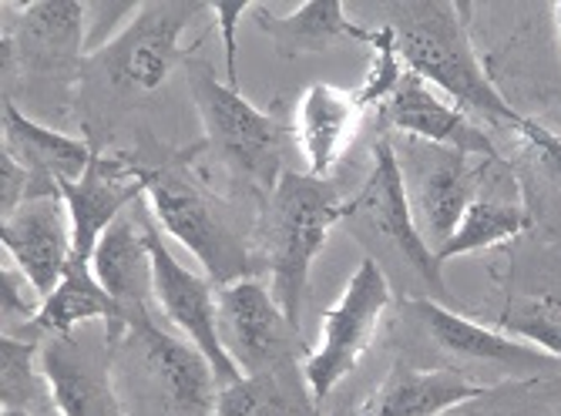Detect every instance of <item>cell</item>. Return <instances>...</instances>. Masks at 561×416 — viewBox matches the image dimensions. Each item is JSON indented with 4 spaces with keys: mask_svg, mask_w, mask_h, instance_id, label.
Here are the masks:
<instances>
[{
    "mask_svg": "<svg viewBox=\"0 0 561 416\" xmlns=\"http://www.w3.org/2000/svg\"><path fill=\"white\" fill-rule=\"evenodd\" d=\"M383 115L397 131L414 135L434 148L457 151V154H478L484 162H501L491 135L465 108L444 101L427 81H421L411 71L400 78L397 91L387 97Z\"/></svg>",
    "mask_w": 561,
    "mask_h": 416,
    "instance_id": "14",
    "label": "cell"
},
{
    "mask_svg": "<svg viewBox=\"0 0 561 416\" xmlns=\"http://www.w3.org/2000/svg\"><path fill=\"white\" fill-rule=\"evenodd\" d=\"M260 31L283 50L286 58L310 55L333 41H360L374 44L377 27H364L346 18V8L340 0H310V4L296 8L293 14H273L266 8L252 11Z\"/></svg>",
    "mask_w": 561,
    "mask_h": 416,
    "instance_id": "22",
    "label": "cell"
},
{
    "mask_svg": "<svg viewBox=\"0 0 561 416\" xmlns=\"http://www.w3.org/2000/svg\"><path fill=\"white\" fill-rule=\"evenodd\" d=\"M390 305V282L374 258H360L346 289L327 309L320 343L302 359V386L313 403H323L360 362Z\"/></svg>",
    "mask_w": 561,
    "mask_h": 416,
    "instance_id": "6",
    "label": "cell"
},
{
    "mask_svg": "<svg viewBox=\"0 0 561 416\" xmlns=\"http://www.w3.org/2000/svg\"><path fill=\"white\" fill-rule=\"evenodd\" d=\"M501 333L525 339L561 362V299L541 292L531 302H515L497 316Z\"/></svg>",
    "mask_w": 561,
    "mask_h": 416,
    "instance_id": "27",
    "label": "cell"
},
{
    "mask_svg": "<svg viewBox=\"0 0 561 416\" xmlns=\"http://www.w3.org/2000/svg\"><path fill=\"white\" fill-rule=\"evenodd\" d=\"M41 370L58 416H128L115 383V343L108 333L44 336Z\"/></svg>",
    "mask_w": 561,
    "mask_h": 416,
    "instance_id": "9",
    "label": "cell"
},
{
    "mask_svg": "<svg viewBox=\"0 0 561 416\" xmlns=\"http://www.w3.org/2000/svg\"><path fill=\"white\" fill-rule=\"evenodd\" d=\"M531 229V216L525 205L512 201H497V198H474L468 205L465 219L457 222L450 239L437 249V263H450L457 255H471L494 249L501 242H512Z\"/></svg>",
    "mask_w": 561,
    "mask_h": 416,
    "instance_id": "24",
    "label": "cell"
},
{
    "mask_svg": "<svg viewBox=\"0 0 561 416\" xmlns=\"http://www.w3.org/2000/svg\"><path fill=\"white\" fill-rule=\"evenodd\" d=\"M260 4H249V0H216L209 4V11L219 21L222 31V47H226V81L232 88H239V41H236V27L245 14H252Z\"/></svg>",
    "mask_w": 561,
    "mask_h": 416,
    "instance_id": "29",
    "label": "cell"
},
{
    "mask_svg": "<svg viewBox=\"0 0 561 416\" xmlns=\"http://www.w3.org/2000/svg\"><path fill=\"white\" fill-rule=\"evenodd\" d=\"M411 309L424 323V330L434 336V343L447 353L494 362V367H504L515 377H541V373H551L561 367L554 356L541 353L538 346L507 336L501 330H488V326L461 316V312L440 305L437 299H411Z\"/></svg>",
    "mask_w": 561,
    "mask_h": 416,
    "instance_id": "16",
    "label": "cell"
},
{
    "mask_svg": "<svg viewBox=\"0 0 561 416\" xmlns=\"http://www.w3.org/2000/svg\"><path fill=\"white\" fill-rule=\"evenodd\" d=\"M188 91L219 159L245 182L273 192L283 178V128L206 61H188Z\"/></svg>",
    "mask_w": 561,
    "mask_h": 416,
    "instance_id": "5",
    "label": "cell"
},
{
    "mask_svg": "<svg viewBox=\"0 0 561 416\" xmlns=\"http://www.w3.org/2000/svg\"><path fill=\"white\" fill-rule=\"evenodd\" d=\"M471 201H474V172L468 169V154L437 148V159L431 162V169L417 185V205H414V216L424 219L434 252L450 239V232L465 219Z\"/></svg>",
    "mask_w": 561,
    "mask_h": 416,
    "instance_id": "23",
    "label": "cell"
},
{
    "mask_svg": "<svg viewBox=\"0 0 561 416\" xmlns=\"http://www.w3.org/2000/svg\"><path fill=\"white\" fill-rule=\"evenodd\" d=\"M148 192V165H138L125 154L94 151L91 165L81 178L61 182V198L68 205L71 235H75V258L91 263V255L128 205H135Z\"/></svg>",
    "mask_w": 561,
    "mask_h": 416,
    "instance_id": "12",
    "label": "cell"
},
{
    "mask_svg": "<svg viewBox=\"0 0 561 416\" xmlns=\"http://www.w3.org/2000/svg\"><path fill=\"white\" fill-rule=\"evenodd\" d=\"M548 296H554V299H561V292H548Z\"/></svg>",
    "mask_w": 561,
    "mask_h": 416,
    "instance_id": "34",
    "label": "cell"
},
{
    "mask_svg": "<svg viewBox=\"0 0 561 416\" xmlns=\"http://www.w3.org/2000/svg\"><path fill=\"white\" fill-rule=\"evenodd\" d=\"M299 390L289 377L256 373L219 386L216 416H299Z\"/></svg>",
    "mask_w": 561,
    "mask_h": 416,
    "instance_id": "25",
    "label": "cell"
},
{
    "mask_svg": "<svg viewBox=\"0 0 561 416\" xmlns=\"http://www.w3.org/2000/svg\"><path fill=\"white\" fill-rule=\"evenodd\" d=\"M525 145H531L538 151V159L548 162L558 175H561V135H554L551 128H545L541 122H535V128L522 138Z\"/></svg>",
    "mask_w": 561,
    "mask_h": 416,
    "instance_id": "32",
    "label": "cell"
},
{
    "mask_svg": "<svg viewBox=\"0 0 561 416\" xmlns=\"http://www.w3.org/2000/svg\"><path fill=\"white\" fill-rule=\"evenodd\" d=\"M202 11V0H145L105 47L91 50L84 65L115 88L159 91L182 65V34Z\"/></svg>",
    "mask_w": 561,
    "mask_h": 416,
    "instance_id": "7",
    "label": "cell"
},
{
    "mask_svg": "<svg viewBox=\"0 0 561 416\" xmlns=\"http://www.w3.org/2000/svg\"><path fill=\"white\" fill-rule=\"evenodd\" d=\"M0 242L37 296L47 299L75 263V235L61 192L21 201L11 216H4Z\"/></svg>",
    "mask_w": 561,
    "mask_h": 416,
    "instance_id": "13",
    "label": "cell"
},
{
    "mask_svg": "<svg viewBox=\"0 0 561 416\" xmlns=\"http://www.w3.org/2000/svg\"><path fill=\"white\" fill-rule=\"evenodd\" d=\"M91 269L118 302L125 330L156 320V263H151L148 222L141 226L135 219H118L101 235L91 255Z\"/></svg>",
    "mask_w": 561,
    "mask_h": 416,
    "instance_id": "15",
    "label": "cell"
},
{
    "mask_svg": "<svg viewBox=\"0 0 561 416\" xmlns=\"http://www.w3.org/2000/svg\"><path fill=\"white\" fill-rule=\"evenodd\" d=\"M350 212H360L403 258L411 269L427 282L434 296H444V266L437 263V252L417 226L414 201L407 195L403 172L397 162V151L390 141H377L374 148V169L364 188L350 198Z\"/></svg>",
    "mask_w": 561,
    "mask_h": 416,
    "instance_id": "11",
    "label": "cell"
},
{
    "mask_svg": "<svg viewBox=\"0 0 561 416\" xmlns=\"http://www.w3.org/2000/svg\"><path fill=\"white\" fill-rule=\"evenodd\" d=\"M554 27H558V37H561V0L554 4Z\"/></svg>",
    "mask_w": 561,
    "mask_h": 416,
    "instance_id": "33",
    "label": "cell"
},
{
    "mask_svg": "<svg viewBox=\"0 0 561 416\" xmlns=\"http://www.w3.org/2000/svg\"><path fill=\"white\" fill-rule=\"evenodd\" d=\"M11 31V27H8ZM14 50L37 68H61L88 47V4L81 0H37L21 8Z\"/></svg>",
    "mask_w": 561,
    "mask_h": 416,
    "instance_id": "21",
    "label": "cell"
},
{
    "mask_svg": "<svg viewBox=\"0 0 561 416\" xmlns=\"http://www.w3.org/2000/svg\"><path fill=\"white\" fill-rule=\"evenodd\" d=\"M115 383L128 416H216L213 362L156 320L128 326L115 343Z\"/></svg>",
    "mask_w": 561,
    "mask_h": 416,
    "instance_id": "2",
    "label": "cell"
},
{
    "mask_svg": "<svg viewBox=\"0 0 561 416\" xmlns=\"http://www.w3.org/2000/svg\"><path fill=\"white\" fill-rule=\"evenodd\" d=\"M350 212V201L310 172H283L270 192L266 208V263L270 289L283 305L286 320L299 330L306 289H310L313 263L323 252L330 229Z\"/></svg>",
    "mask_w": 561,
    "mask_h": 416,
    "instance_id": "3",
    "label": "cell"
},
{
    "mask_svg": "<svg viewBox=\"0 0 561 416\" xmlns=\"http://www.w3.org/2000/svg\"><path fill=\"white\" fill-rule=\"evenodd\" d=\"M47 396L41 346L31 339H18L4 333L0 339V403L4 409H27Z\"/></svg>",
    "mask_w": 561,
    "mask_h": 416,
    "instance_id": "26",
    "label": "cell"
},
{
    "mask_svg": "<svg viewBox=\"0 0 561 416\" xmlns=\"http://www.w3.org/2000/svg\"><path fill=\"white\" fill-rule=\"evenodd\" d=\"M4 148L27 169L34 195H55L61 182H75L91 165V145L84 138L55 131L31 115H24L14 101H4Z\"/></svg>",
    "mask_w": 561,
    "mask_h": 416,
    "instance_id": "19",
    "label": "cell"
},
{
    "mask_svg": "<svg viewBox=\"0 0 561 416\" xmlns=\"http://www.w3.org/2000/svg\"><path fill=\"white\" fill-rule=\"evenodd\" d=\"M216 302L222 346L242 377H293L299 330L286 320L273 289L256 279H239L232 286H222Z\"/></svg>",
    "mask_w": 561,
    "mask_h": 416,
    "instance_id": "8",
    "label": "cell"
},
{
    "mask_svg": "<svg viewBox=\"0 0 561 416\" xmlns=\"http://www.w3.org/2000/svg\"><path fill=\"white\" fill-rule=\"evenodd\" d=\"M148 242L151 263H156V309L175 326L179 336L195 343L198 353L213 362L219 386L239 380L242 373L219 336V289L206 276H198L179 263L156 222H148Z\"/></svg>",
    "mask_w": 561,
    "mask_h": 416,
    "instance_id": "10",
    "label": "cell"
},
{
    "mask_svg": "<svg viewBox=\"0 0 561 416\" xmlns=\"http://www.w3.org/2000/svg\"><path fill=\"white\" fill-rule=\"evenodd\" d=\"M34 195V182L27 169L14 159L8 148H0V212L11 216L21 201Z\"/></svg>",
    "mask_w": 561,
    "mask_h": 416,
    "instance_id": "31",
    "label": "cell"
},
{
    "mask_svg": "<svg viewBox=\"0 0 561 416\" xmlns=\"http://www.w3.org/2000/svg\"><path fill=\"white\" fill-rule=\"evenodd\" d=\"M41 296L37 289L24 279V273L18 266H4L0 273V309H4V320L21 316V320H34L41 309Z\"/></svg>",
    "mask_w": 561,
    "mask_h": 416,
    "instance_id": "30",
    "label": "cell"
},
{
    "mask_svg": "<svg viewBox=\"0 0 561 416\" xmlns=\"http://www.w3.org/2000/svg\"><path fill=\"white\" fill-rule=\"evenodd\" d=\"M374 61H370V74L367 81L356 88V97H360L364 108H383L387 97L397 91L400 78L407 74L400 65V55H397V37L390 31V24L377 27V37H374Z\"/></svg>",
    "mask_w": 561,
    "mask_h": 416,
    "instance_id": "28",
    "label": "cell"
},
{
    "mask_svg": "<svg viewBox=\"0 0 561 416\" xmlns=\"http://www.w3.org/2000/svg\"><path fill=\"white\" fill-rule=\"evenodd\" d=\"M364 115L367 108L360 104V97H356V91H346L327 81L306 88L299 94L296 122H293L296 141L306 159V172L313 178H330L340 154L353 141L356 128H360Z\"/></svg>",
    "mask_w": 561,
    "mask_h": 416,
    "instance_id": "17",
    "label": "cell"
},
{
    "mask_svg": "<svg viewBox=\"0 0 561 416\" xmlns=\"http://www.w3.org/2000/svg\"><path fill=\"white\" fill-rule=\"evenodd\" d=\"M390 31L397 37V55L407 65V71L421 81L440 88L457 108L468 115H484L504 128H512L518 138H525L535 125V118H525L507 101L481 68L465 11L444 0H414V4H393Z\"/></svg>",
    "mask_w": 561,
    "mask_h": 416,
    "instance_id": "1",
    "label": "cell"
},
{
    "mask_svg": "<svg viewBox=\"0 0 561 416\" xmlns=\"http://www.w3.org/2000/svg\"><path fill=\"white\" fill-rule=\"evenodd\" d=\"M88 323H105V333L112 343H118L125 333L118 302L98 282L91 263H78L75 258L65 279L55 286V292L41 302L37 316L31 320V330L37 336H68Z\"/></svg>",
    "mask_w": 561,
    "mask_h": 416,
    "instance_id": "20",
    "label": "cell"
},
{
    "mask_svg": "<svg viewBox=\"0 0 561 416\" xmlns=\"http://www.w3.org/2000/svg\"><path fill=\"white\" fill-rule=\"evenodd\" d=\"M488 393L491 386L474 383L461 370H424L397 362L390 377L360 403L356 416H444Z\"/></svg>",
    "mask_w": 561,
    "mask_h": 416,
    "instance_id": "18",
    "label": "cell"
},
{
    "mask_svg": "<svg viewBox=\"0 0 561 416\" xmlns=\"http://www.w3.org/2000/svg\"><path fill=\"white\" fill-rule=\"evenodd\" d=\"M148 208L169 239L185 245L195 263L206 269V279L222 289L239 279H252V252L242 239L229 208L206 192L198 178L179 165L148 169Z\"/></svg>",
    "mask_w": 561,
    "mask_h": 416,
    "instance_id": "4",
    "label": "cell"
}]
</instances>
